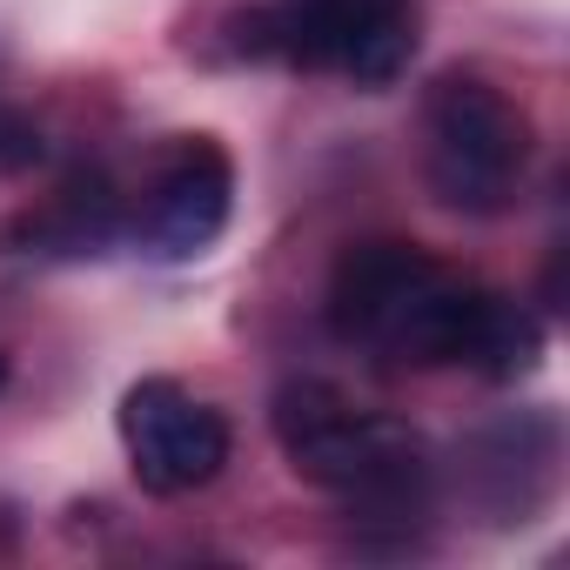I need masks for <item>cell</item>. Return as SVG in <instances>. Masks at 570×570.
I'll return each mask as SVG.
<instances>
[{
  "label": "cell",
  "instance_id": "9c48e42d",
  "mask_svg": "<svg viewBox=\"0 0 570 570\" xmlns=\"http://www.w3.org/2000/svg\"><path fill=\"white\" fill-rule=\"evenodd\" d=\"M35 155H41V141L28 135V121H0V161L21 168V161H35Z\"/></svg>",
  "mask_w": 570,
  "mask_h": 570
},
{
  "label": "cell",
  "instance_id": "30bf717a",
  "mask_svg": "<svg viewBox=\"0 0 570 570\" xmlns=\"http://www.w3.org/2000/svg\"><path fill=\"white\" fill-rule=\"evenodd\" d=\"M0 390H8V356H0Z\"/></svg>",
  "mask_w": 570,
  "mask_h": 570
},
{
  "label": "cell",
  "instance_id": "277c9868",
  "mask_svg": "<svg viewBox=\"0 0 570 570\" xmlns=\"http://www.w3.org/2000/svg\"><path fill=\"white\" fill-rule=\"evenodd\" d=\"M423 135H430V188L443 208H456V215L510 208V195L523 181L530 128L490 81H470V75L436 81V95L423 108Z\"/></svg>",
  "mask_w": 570,
  "mask_h": 570
},
{
  "label": "cell",
  "instance_id": "7a4b0ae2",
  "mask_svg": "<svg viewBox=\"0 0 570 570\" xmlns=\"http://www.w3.org/2000/svg\"><path fill=\"white\" fill-rule=\"evenodd\" d=\"M275 443L309 476L330 490L350 517L363 523H396L410 530L430 510V450L416 430L356 410L330 383H289L275 396Z\"/></svg>",
  "mask_w": 570,
  "mask_h": 570
},
{
  "label": "cell",
  "instance_id": "8992f818",
  "mask_svg": "<svg viewBox=\"0 0 570 570\" xmlns=\"http://www.w3.org/2000/svg\"><path fill=\"white\" fill-rule=\"evenodd\" d=\"M228 202H235V168H228V155H222L215 141H181V148L155 168V181H148V195H141V208H135V235H141L161 262H188V255H202V248L228 228Z\"/></svg>",
  "mask_w": 570,
  "mask_h": 570
},
{
  "label": "cell",
  "instance_id": "6da1fadb",
  "mask_svg": "<svg viewBox=\"0 0 570 570\" xmlns=\"http://www.w3.org/2000/svg\"><path fill=\"white\" fill-rule=\"evenodd\" d=\"M476 282H456L416 242H356L330 275V336L370 350L403 370L463 363V336L476 316Z\"/></svg>",
  "mask_w": 570,
  "mask_h": 570
},
{
  "label": "cell",
  "instance_id": "ba28073f",
  "mask_svg": "<svg viewBox=\"0 0 570 570\" xmlns=\"http://www.w3.org/2000/svg\"><path fill=\"white\" fill-rule=\"evenodd\" d=\"M537 356H543V323L517 296L483 289L476 316H470V336H463V370H476L490 383H510V376L537 370Z\"/></svg>",
  "mask_w": 570,
  "mask_h": 570
},
{
  "label": "cell",
  "instance_id": "5b68a950",
  "mask_svg": "<svg viewBox=\"0 0 570 570\" xmlns=\"http://www.w3.org/2000/svg\"><path fill=\"white\" fill-rule=\"evenodd\" d=\"M121 443H128L135 483L155 497H188V490L215 483L228 463L222 410H208L202 396H188L168 376H148L121 396Z\"/></svg>",
  "mask_w": 570,
  "mask_h": 570
},
{
  "label": "cell",
  "instance_id": "52a82bcc",
  "mask_svg": "<svg viewBox=\"0 0 570 570\" xmlns=\"http://www.w3.org/2000/svg\"><path fill=\"white\" fill-rule=\"evenodd\" d=\"M115 235H121V202L101 175H88V181H68L48 208L21 215L0 242L14 255H101Z\"/></svg>",
  "mask_w": 570,
  "mask_h": 570
},
{
  "label": "cell",
  "instance_id": "3957f363",
  "mask_svg": "<svg viewBox=\"0 0 570 570\" xmlns=\"http://www.w3.org/2000/svg\"><path fill=\"white\" fill-rule=\"evenodd\" d=\"M242 48L350 75L356 88H390L416 55V14L410 0H275L248 21Z\"/></svg>",
  "mask_w": 570,
  "mask_h": 570
}]
</instances>
